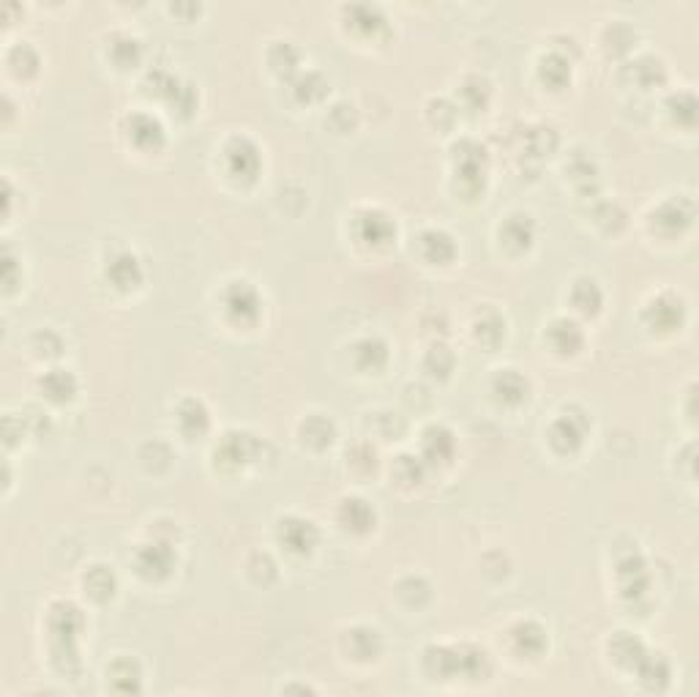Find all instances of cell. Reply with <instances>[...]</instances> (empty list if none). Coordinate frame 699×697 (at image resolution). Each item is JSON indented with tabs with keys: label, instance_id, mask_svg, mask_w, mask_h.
<instances>
[{
	"label": "cell",
	"instance_id": "2",
	"mask_svg": "<svg viewBox=\"0 0 699 697\" xmlns=\"http://www.w3.org/2000/svg\"><path fill=\"white\" fill-rule=\"evenodd\" d=\"M47 391H49L52 397H58V399L69 397L71 394V378L66 375V372H52V375L47 378Z\"/></svg>",
	"mask_w": 699,
	"mask_h": 697
},
{
	"label": "cell",
	"instance_id": "1",
	"mask_svg": "<svg viewBox=\"0 0 699 697\" xmlns=\"http://www.w3.org/2000/svg\"><path fill=\"white\" fill-rule=\"evenodd\" d=\"M281 536H287V542L295 550H309L315 542V530L309 523H287V528L281 530Z\"/></svg>",
	"mask_w": 699,
	"mask_h": 697
}]
</instances>
